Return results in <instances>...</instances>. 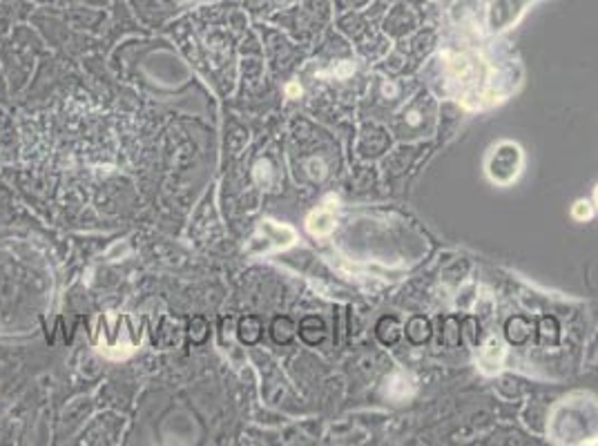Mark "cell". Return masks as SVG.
<instances>
[{
	"mask_svg": "<svg viewBox=\"0 0 598 446\" xmlns=\"http://www.w3.org/2000/svg\"><path fill=\"white\" fill-rule=\"evenodd\" d=\"M333 225H335V219H333V214H330V210H326V208L315 210L306 221L308 232H311L313 237H326L330 230H333Z\"/></svg>",
	"mask_w": 598,
	"mask_h": 446,
	"instance_id": "7a4b0ae2",
	"label": "cell"
},
{
	"mask_svg": "<svg viewBox=\"0 0 598 446\" xmlns=\"http://www.w3.org/2000/svg\"><path fill=\"white\" fill-rule=\"evenodd\" d=\"M525 154L518 143L514 141H500L493 150L489 159H486V177L491 179L496 186H509L518 179L520 170H523Z\"/></svg>",
	"mask_w": 598,
	"mask_h": 446,
	"instance_id": "6da1fadb",
	"label": "cell"
},
{
	"mask_svg": "<svg viewBox=\"0 0 598 446\" xmlns=\"http://www.w3.org/2000/svg\"><path fill=\"white\" fill-rule=\"evenodd\" d=\"M378 335H380V340H382L384 344H395L397 337H400V324H397L395 319L384 317V319L378 324Z\"/></svg>",
	"mask_w": 598,
	"mask_h": 446,
	"instance_id": "3957f363",
	"label": "cell"
},
{
	"mask_svg": "<svg viewBox=\"0 0 598 446\" xmlns=\"http://www.w3.org/2000/svg\"><path fill=\"white\" fill-rule=\"evenodd\" d=\"M572 214H574V219H578V221H590L594 216V210L587 201H576L574 208H572Z\"/></svg>",
	"mask_w": 598,
	"mask_h": 446,
	"instance_id": "277c9868",
	"label": "cell"
},
{
	"mask_svg": "<svg viewBox=\"0 0 598 446\" xmlns=\"http://www.w3.org/2000/svg\"><path fill=\"white\" fill-rule=\"evenodd\" d=\"M594 199H596V205H598V186H596V190H594Z\"/></svg>",
	"mask_w": 598,
	"mask_h": 446,
	"instance_id": "5b68a950",
	"label": "cell"
}]
</instances>
